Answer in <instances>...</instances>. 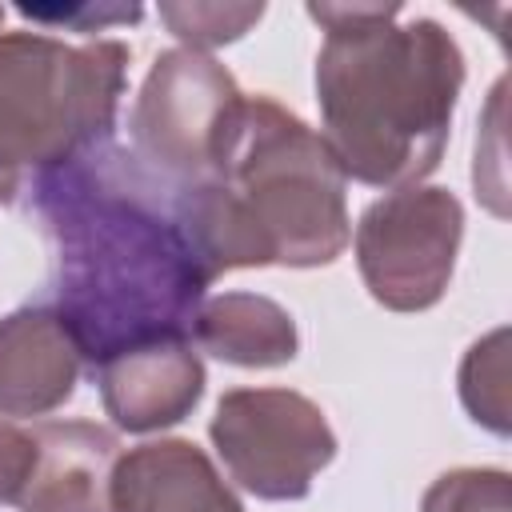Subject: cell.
<instances>
[{
    "label": "cell",
    "mask_w": 512,
    "mask_h": 512,
    "mask_svg": "<svg viewBox=\"0 0 512 512\" xmlns=\"http://www.w3.org/2000/svg\"><path fill=\"white\" fill-rule=\"evenodd\" d=\"M52 240L56 316L92 368L120 352L188 340L216 280L188 220V180L100 140L32 180Z\"/></svg>",
    "instance_id": "cell-1"
},
{
    "label": "cell",
    "mask_w": 512,
    "mask_h": 512,
    "mask_svg": "<svg viewBox=\"0 0 512 512\" xmlns=\"http://www.w3.org/2000/svg\"><path fill=\"white\" fill-rule=\"evenodd\" d=\"M400 4H308L324 28L316 100L324 140L344 176L412 188L436 172L464 88V52L432 16L400 20Z\"/></svg>",
    "instance_id": "cell-2"
},
{
    "label": "cell",
    "mask_w": 512,
    "mask_h": 512,
    "mask_svg": "<svg viewBox=\"0 0 512 512\" xmlns=\"http://www.w3.org/2000/svg\"><path fill=\"white\" fill-rule=\"evenodd\" d=\"M344 184L316 128L272 96H244L216 172L188 180V220L208 272L332 264L352 240Z\"/></svg>",
    "instance_id": "cell-3"
},
{
    "label": "cell",
    "mask_w": 512,
    "mask_h": 512,
    "mask_svg": "<svg viewBox=\"0 0 512 512\" xmlns=\"http://www.w3.org/2000/svg\"><path fill=\"white\" fill-rule=\"evenodd\" d=\"M128 44H64L48 32H0V204L24 176L52 172L112 140L128 80Z\"/></svg>",
    "instance_id": "cell-4"
},
{
    "label": "cell",
    "mask_w": 512,
    "mask_h": 512,
    "mask_svg": "<svg viewBox=\"0 0 512 512\" xmlns=\"http://www.w3.org/2000/svg\"><path fill=\"white\" fill-rule=\"evenodd\" d=\"M244 92L236 76L196 48H168L152 60L132 104V152L172 176L208 180L232 140Z\"/></svg>",
    "instance_id": "cell-5"
},
{
    "label": "cell",
    "mask_w": 512,
    "mask_h": 512,
    "mask_svg": "<svg viewBox=\"0 0 512 512\" xmlns=\"http://www.w3.org/2000/svg\"><path fill=\"white\" fill-rule=\"evenodd\" d=\"M464 208L436 184L396 188L372 200L356 224V268L376 304L392 312L432 308L456 268Z\"/></svg>",
    "instance_id": "cell-6"
},
{
    "label": "cell",
    "mask_w": 512,
    "mask_h": 512,
    "mask_svg": "<svg viewBox=\"0 0 512 512\" xmlns=\"http://www.w3.org/2000/svg\"><path fill=\"white\" fill-rule=\"evenodd\" d=\"M228 476L260 500H304L336 456L320 404L292 388H232L208 424Z\"/></svg>",
    "instance_id": "cell-7"
},
{
    "label": "cell",
    "mask_w": 512,
    "mask_h": 512,
    "mask_svg": "<svg viewBox=\"0 0 512 512\" xmlns=\"http://www.w3.org/2000/svg\"><path fill=\"white\" fill-rule=\"evenodd\" d=\"M100 400L116 428L156 432L180 424L204 396V360L188 340H156L100 364Z\"/></svg>",
    "instance_id": "cell-8"
},
{
    "label": "cell",
    "mask_w": 512,
    "mask_h": 512,
    "mask_svg": "<svg viewBox=\"0 0 512 512\" xmlns=\"http://www.w3.org/2000/svg\"><path fill=\"white\" fill-rule=\"evenodd\" d=\"M36 464L20 492V512H112V472L120 444L92 420H44L32 428Z\"/></svg>",
    "instance_id": "cell-9"
},
{
    "label": "cell",
    "mask_w": 512,
    "mask_h": 512,
    "mask_svg": "<svg viewBox=\"0 0 512 512\" xmlns=\"http://www.w3.org/2000/svg\"><path fill=\"white\" fill-rule=\"evenodd\" d=\"M80 348L48 304L0 316V416H48L72 400Z\"/></svg>",
    "instance_id": "cell-10"
},
{
    "label": "cell",
    "mask_w": 512,
    "mask_h": 512,
    "mask_svg": "<svg viewBox=\"0 0 512 512\" xmlns=\"http://www.w3.org/2000/svg\"><path fill=\"white\" fill-rule=\"evenodd\" d=\"M112 512H244L192 440H148L116 460Z\"/></svg>",
    "instance_id": "cell-11"
},
{
    "label": "cell",
    "mask_w": 512,
    "mask_h": 512,
    "mask_svg": "<svg viewBox=\"0 0 512 512\" xmlns=\"http://www.w3.org/2000/svg\"><path fill=\"white\" fill-rule=\"evenodd\" d=\"M192 340L224 364L276 368L300 348L296 320L288 308L260 292H220L208 296L192 320Z\"/></svg>",
    "instance_id": "cell-12"
},
{
    "label": "cell",
    "mask_w": 512,
    "mask_h": 512,
    "mask_svg": "<svg viewBox=\"0 0 512 512\" xmlns=\"http://www.w3.org/2000/svg\"><path fill=\"white\" fill-rule=\"evenodd\" d=\"M460 400L476 424L508 436V328L476 340L460 364Z\"/></svg>",
    "instance_id": "cell-13"
},
{
    "label": "cell",
    "mask_w": 512,
    "mask_h": 512,
    "mask_svg": "<svg viewBox=\"0 0 512 512\" xmlns=\"http://www.w3.org/2000/svg\"><path fill=\"white\" fill-rule=\"evenodd\" d=\"M260 16H264V4H220V0L160 4V20L168 24V32L184 40V48H196V52L240 40Z\"/></svg>",
    "instance_id": "cell-14"
},
{
    "label": "cell",
    "mask_w": 512,
    "mask_h": 512,
    "mask_svg": "<svg viewBox=\"0 0 512 512\" xmlns=\"http://www.w3.org/2000/svg\"><path fill=\"white\" fill-rule=\"evenodd\" d=\"M420 512H512V476L504 468H452L428 484Z\"/></svg>",
    "instance_id": "cell-15"
},
{
    "label": "cell",
    "mask_w": 512,
    "mask_h": 512,
    "mask_svg": "<svg viewBox=\"0 0 512 512\" xmlns=\"http://www.w3.org/2000/svg\"><path fill=\"white\" fill-rule=\"evenodd\" d=\"M20 16L36 24H64L76 32H104L112 24H132L144 16L140 4H80V8H28L20 4Z\"/></svg>",
    "instance_id": "cell-16"
},
{
    "label": "cell",
    "mask_w": 512,
    "mask_h": 512,
    "mask_svg": "<svg viewBox=\"0 0 512 512\" xmlns=\"http://www.w3.org/2000/svg\"><path fill=\"white\" fill-rule=\"evenodd\" d=\"M36 464V436L0 420V504H16Z\"/></svg>",
    "instance_id": "cell-17"
},
{
    "label": "cell",
    "mask_w": 512,
    "mask_h": 512,
    "mask_svg": "<svg viewBox=\"0 0 512 512\" xmlns=\"http://www.w3.org/2000/svg\"><path fill=\"white\" fill-rule=\"evenodd\" d=\"M0 24H4V8H0Z\"/></svg>",
    "instance_id": "cell-18"
}]
</instances>
